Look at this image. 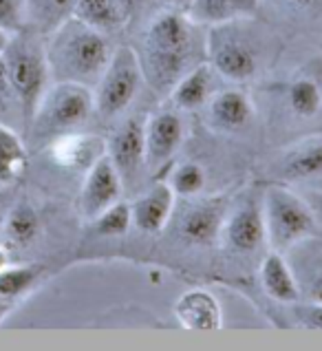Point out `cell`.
I'll list each match as a JSON object with an SVG mask.
<instances>
[{"mask_svg": "<svg viewBox=\"0 0 322 351\" xmlns=\"http://www.w3.org/2000/svg\"><path fill=\"white\" fill-rule=\"evenodd\" d=\"M14 303H9V300H5L3 296H0V323L5 320V316L9 314V309H12Z\"/></svg>", "mask_w": 322, "mask_h": 351, "instance_id": "e575fe53", "label": "cell"}, {"mask_svg": "<svg viewBox=\"0 0 322 351\" xmlns=\"http://www.w3.org/2000/svg\"><path fill=\"white\" fill-rule=\"evenodd\" d=\"M212 84H214V69L210 64H197L190 71L179 77V82L173 86V104L179 111H197L210 97H212Z\"/></svg>", "mask_w": 322, "mask_h": 351, "instance_id": "d6986e66", "label": "cell"}, {"mask_svg": "<svg viewBox=\"0 0 322 351\" xmlns=\"http://www.w3.org/2000/svg\"><path fill=\"white\" fill-rule=\"evenodd\" d=\"M291 269H294L300 296L311 303H322V247H314L309 239L291 247Z\"/></svg>", "mask_w": 322, "mask_h": 351, "instance_id": "e0dca14e", "label": "cell"}, {"mask_svg": "<svg viewBox=\"0 0 322 351\" xmlns=\"http://www.w3.org/2000/svg\"><path fill=\"white\" fill-rule=\"evenodd\" d=\"M287 106L289 111L311 119L322 111V88L314 77H296L287 88Z\"/></svg>", "mask_w": 322, "mask_h": 351, "instance_id": "4316f807", "label": "cell"}, {"mask_svg": "<svg viewBox=\"0 0 322 351\" xmlns=\"http://www.w3.org/2000/svg\"><path fill=\"white\" fill-rule=\"evenodd\" d=\"M142 80L144 71L135 49H115L106 71L95 84V111L106 119L122 115L137 97Z\"/></svg>", "mask_w": 322, "mask_h": 351, "instance_id": "52a82bcc", "label": "cell"}, {"mask_svg": "<svg viewBox=\"0 0 322 351\" xmlns=\"http://www.w3.org/2000/svg\"><path fill=\"white\" fill-rule=\"evenodd\" d=\"M175 316L188 332H216L223 327L219 300L208 289H188L175 303Z\"/></svg>", "mask_w": 322, "mask_h": 351, "instance_id": "4fadbf2b", "label": "cell"}, {"mask_svg": "<svg viewBox=\"0 0 322 351\" xmlns=\"http://www.w3.org/2000/svg\"><path fill=\"white\" fill-rule=\"evenodd\" d=\"M27 146L18 128L0 122V188L16 184L27 168Z\"/></svg>", "mask_w": 322, "mask_h": 351, "instance_id": "7402d4cb", "label": "cell"}, {"mask_svg": "<svg viewBox=\"0 0 322 351\" xmlns=\"http://www.w3.org/2000/svg\"><path fill=\"white\" fill-rule=\"evenodd\" d=\"M280 3L294 9V12H307V9H314L316 5H320V0H280Z\"/></svg>", "mask_w": 322, "mask_h": 351, "instance_id": "d6a6232c", "label": "cell"}, {"mask_svg": "<svg viewBox=\"0 0 322 351\" xmlns=\"http://www.w3.org/2000/svg\"><path fill=\"white\" fill-rule=\"evenodd\" d=\"M170 188L175 197H197L206 188V170L195 162L179 164L170 175Z\"/></svg>", "mask_w": 322, "mask_h": 351, "instance_id": "83f0119b", "label": "cell"}, {"mask_svg": "<svg viewBox=\"0 0 322 351\" xmlns=\"http://www.w3.org/2000/svg\"><path fill=\"white\" fill-rule=\"evenodd\" d=\"M113 58L104 32L71 16L47 40L51 82H75L95 88Z\"/></svg>", "mask_w": 322, "mask_h": 351, "instance_id": "7a4b0ae2", "label": "cell"}, {"mask_svg": "<svg viewBox=\"0 0 322 351\" xmlns=\"http://www.w3.org/2000/svg\"><path fill=\"white\" fill-rule=\"evenodd\" d=\"M184 119L173 108L150 115L146 122V164L159 168L170 162L184 142Z\"/></svg>", "mask_w": 322, "mask_h": 351, "instance_id": "8fae6325", "label": "cell"}, {"mask_svg": "<svg viewBox=\"0 0 322 351\" xmlns=\"http://www.w3.org/2000/svg\"><path fill=\"white\" fill-rule=\"evenodd\" d=\"M175 210V193L168 184H155L148 193L139 195L130 204L133 226L139 232L159 234L170 221Z\"/></svg>", "mask_w": 322, "mask_h": 351, "instance_id": "9a60e30c", "label": "cell"}, {"mask_svg": "<svg viewBox=\"0 0 322 351\" xmlns=\"http://www.w3.org/2000/svg\"><path fill=\"white\" fill-rule=\"evenodd\" d=\"M280 175L289 182H305V179L322 177V144L311 142L291 150L285 157Z\"/></svg>", "mask_w": 322, "mask_h": 351, "instance_id": "d4e9b609", "label": "cell"}, {"mask_svg": "<svg viewBox=\"0 0 322 351\" xmlns=\"http://www.w3.org/2000/svg\"><path fill=\"white\" fill-rule=\"evenodd\" d=\"M0 29L9 36L25 32V0H0Z\"/></svg>", "mask_w": 322, "mask_h": 351, "instance_id": "4dcf8cb0", "label": "cell"}, {"mask_svg": "<svg viewBox=\"0 0 322 351\" xmlns=\"http://www.w3.org/2000/svg\"><path fill=\"white\" fill-rule=\"evenodd\" d=\"M294 316L303 327L309 329H318L322 332V303H311V300H305V303H294Z\"/></svg>", "mask_w": 322, "mask_h": 351, "instance_id": "1f68e13d", "label": "cell"}, {"mask_svg": "<svg viewBox=\"0 0 322 351\" xmlns=\"http://www.w3.org/2000/svg\"><path fill=\"white\" fill-rule=\"evenodd\" d=\"M170 3H173L177 9H181V12H188L190 9V5L195 3V0H170Z\"/></svg>", "mask_w": 322, "mask_h": 351, "instance_id": "d590c367", "label": "cell"}, {"mask_svg": "<svg viewBox=\"0 0 322 351\" xmlns=\"http://www.w3.org/2000/svg\"><path fill=\"white\" fill-rule=\"evenodd\" d=\"M73 9L75 0H25L27 29L38 36H49L73 16Z\"/></svg>", "mask_w": 322, "mask_h": 351, "instance_id": "44dd1931", "label": "cell"}, {"mask_svg": "<svg viewBox=\"0 0 322 351\" xmlns=\"http://www.w3.org/2000/svg\"><path fill=\"white\" fill-rule=\"evenodd\" d=\"M108 157L115 164L122 182H133L146 164V122L130 117L119 126L108 142Z\"/></svg>", "mask_w": 322, "mask_h": 351, "instance_id": "9c48e42d", "label": "cell"}, {"mask_svg": "<svg viewBox=\"0 0 322 351\" xmlns=\"http://www.w3.org/2000/svg\"><path fill=\"white\" fill-rule=\"evenodd\" d=\"M93 228L99 237H122L126 234L130 226H133V217H130V204L122 202L119 199L117 204H113L110 208H106L102 215L95 217Z\"/></svg>", "mask_w": 322, "mask_h": 351, "instance_id": "f1b7e54d", "label": "cell"}, {"mask_svg": "<svg viewBox=\"0 0 322 351\" xmlns=\"http://www.w3.org/2000/svg\"><path fill=\"white\" fill-rule=\"evenodd\" d=\"M5 265H9V254H7V250L0 245V269H3Z\"/></svg>", "mask_w": 322, "mask_h": 351, "instance_id": "74e56055", "label": "cell"}, {"mask_svg": "<svg viewBox=\"0 0 322 351\" xmlns=\"http://www.w3.org/2000/svg\"><path fill=\"white\" fill-rule=\"evenodd\" d=\"M9 38H12V36H9L7 32H3V29H0V53L5 51V47H7V43H9Z\"/></svg>", "mask_w": 322, "mask_h": 351, "instance_id": "8d00e7d4", "label": "cell"}, {"mask_svg": "<svg viewBox=\"0 0 322 351\" xmlns=\"http://www.w3.org/2000/svg\"><path fill=\"white\" fill-rule=\"evenodd\" d=\"M7 210H9V202H7L5 188H0V230H3V223H5V217H7Z\"/></svg>", "mask_w": 322, "mask_h": 351, "instance_id": "836d02e7", "label": "cell"}, {"mask_svg": "<svg viewBox=\"0 0 322 351\" xmlns=\"http://www.w3.org/2000/svg\"><path fill=\"white\" fill-rule=\"evenodd\" d=\"M197 27L195 20L181 9L161 12L148 25L137 56L146 82L157 93L173 91L179 77L199 64Z\"/></svg>", "mask_w": 322, "mask_h": 351, "instance_id": "6da1fadb", "label": "cell"}, {"mask_svg": "<svg viewBox=\"0 0 322 351\" xmlns=\"http://www.w3.org/2000/svg\"><path fill=\"white\" fill-rule=\"evenodd\" d=\"M102 155H106L104 139L84 133H64L49 142V157L69 170H88Z\"/></svg>", "mask_w": 322, "mask_h": 351, "instance_id": "5bb4252c", "label": "cell"}, {"mask_svg": "<svg viewBox=\"0 0 322 351\" xmlns=\"http://www.w3.org/2000/svg\"><path fill=\"white\" fill-rule=\"evenodd\" d=\"M0 122L12 126V128L25 126L23 111H20L16 91H14L12 82H9V73H7L3 53H0Z\"/></svg>", "mask_w": 322, "mask_h": 351, "instance_id": "f546056e", "label": "cell"}, {"mask_svg": "<svg viewBox=\"0 0 322 351\" xmlns=\"http://www.w3.org/2000/svg\"><path fill=\"white\" fill-rule=\"evenodd\" d=\"M95 113L93 88L75 82H53L40 99L36 113L29 122L32 142L49 144L51 139L73 133L86 124Z\"/></svg>", "mask_w": 322, "mask_h": 351, "instance_id": "277c9868", "label": "cell"}, {"mask_svg": "<svg viewBox=\"0 0 322 351\" xmlns=\"http://www.w3.org/2000/svg\"><path fill=\"white\" fill-rule=\"evenodd\" d=\"M258 0H195L188 9V16L197 25H221L232 20H247L256 14Z\"/></svg>", "mask_w": 322, "mask_h": 351, "instance_id": "ffe728a7", "label": "cell"}, {"mask_svg": "<svg viewBox=\"0 0 322 351\" xmlns=\"http://www.w3.org/2000/svg\"><path fill=\"white\" fill-rule=\"evenodd\" d=\"M223 234H225L227 245L238 254H251V252H256V250H260L267 241L263 206H256V204L240 206L223 223Z\"/></svg>", "mask_w": 322, "mask_h": 351, "instance_id": "7c38bea8", "label": "cell"}, {"mask_svg": "<svg viewBox=\"0 0 322 351\" xmlns=\"http://www.w3.org/2000/svg\"><path fill=\"white\" fill-rule=\"evenodd\" d=\"M73 16L82 23L99 29V32H115L128 18V12L119 0H75Z\"/></svg>", "mask_w": 322, "mask_h": 351, "instance_id": "603a6c76", "label": "cell"}, {"mask_svg": "<svg viewBox=\"0 0 322 351\" xmlns=\"http://www.w3.org/2000/svg\"><path fill=\"white\" fill-rule=\"evenodd\" d=\"M258 276H260V285H263L265 294L271 300H276V303L294 305L298 300H303L296 274H294V269H291L289 261L283 256V252L271 250L269 254H265L258 269Z\"/></svg>", "mask_w": 322, "mask_h": 351, "instance_id": "2e32d148", "label": "cell"}, {"mask_svg": "<svg viewBox=\"0 0 322 351\" xmlns=\"http://www.w3.org/2000/svg\"><path fill=\"white\" fill-rule=\"evenodd\" d=\"M119 3L124 5V9H126V12H130V7H133V5L137 3V0H119Z\"/></svg>", "mask_w": 322, "mask_h": 351, "instance_id": "f35d334b", "label": "cell"}, {"mask_svg": "<svg viewBox=\"0 0 322 351\" xmlns=\"http://www.w3.org/2000/svg\"><path fill=\"white\" fill-rule=\"evenodd\" d=\"M227 215V204L223 197L197 202L179 219V237L190 245H210L221 234Z\"/></svg>", "mask_w": 322, "mask_h": 351, "instance_id": "30bf717a", "label": "cell"}, {"mask_svg": "<svg viewBox=\"0 0 322 351\" xmlns=\"http://www.w3.org/2000/svg\"><path fill=\"white\" fill-rule=\"evenodd\" d=\"M238 23L240 20H232L210 27L206 53L214 73L232 82H247L258 73V51Z\"/></svg>", "mask_w": 322, "mask_h": 351, "instance_id": "8992f818", "label": "cell"}, {"mask_svg": "<svg viewBox=\"0 0 322 351\" xmlns=\"http://www.w3.org/2000/svg\"><path fill=\"white\" fill-rule=\"evenodd\" d=\"M3 60L27 128L40 104V99L47 93L49 84H51L47 45L40 40L38 34L25 29V32L14 34L9 38L3 51Z\"/></svg>", "mask_w": 322, "mask_h": 351, "instance_id": "3957f363", "label": "cell"}, {"mask_svg": "<svg viewBox=\"0 0 322 351\" xmlns=\"http://www.w3.org/2000/svg\"><path fill=\"white\" fill-rule=\"evenodd\" d=\"M124 182L119 177L115 164L110 162L108 155H102L97 162L86 170L82 193H79V210L82 217L93 221L106 208L117 204L122 199Z\"/></svg>", "mask_w": 322, "mask_h": 351, "instance_id": "ba28073f", "label": "cell"}, {"mask_svg": "<svg viewBox=\"0 0 322 351\" xmlns=\"http://www.w3.org/2000/svg\"><path fill=\"white\" fill-rule=\"evenodd\" d=\"M260 206H263L267 243L276 252H287L316 232L314 210L287 186H269Z\"/></svg>", "mask_w": 322, "mask_h": 351, "instance_id": "5b68a950", "label": "cell"}, {"mask_svg": "<svg viewBox=\"0 0 322 351\" xmlns=\"http://www.w3.org/2000/svg\"><path fill=\"white\" fill-rule=\"evenodd\" d=\"M42 265L29 263V265H5L0 269V296L9 303H16L23 298L29 289L38 285L40 276H42Z\"/></svg>", "mask_w": 322, "mask_h": 351, "instance_id": "484cf974", "label": "cell"}, {"mask_svg": "<svg viewBox=\"0 0 322 351\" xmlns=\"http://www.w3.org/2000/svg\"><path fill=\"white\" fill-rule=\"evenodd\" d=\"M254 117V104L247 93L238 88H225L210 102V122L221 130H240Z\"/></svg>", "mask_w": 322, "mask_h": 351, "instance_id": "ac0fdd59", "label": "cell"}, {"mask_svg": "<svg viewBox=\"0 0 322 351\" xmlns=\"http://www.w3.org/2000/svg\"><path fill=\"white\" fill-rule=\"evenodd\" d=\"M3 232L9 243L14 245H29L40 234V215L36 208L27 202L12 204L7 210Z\"/></svg>", "mask_w": 322, "mask_h": 351, "instance_id": "cb8c5ba5", "label": "cell"}]
</instances>
